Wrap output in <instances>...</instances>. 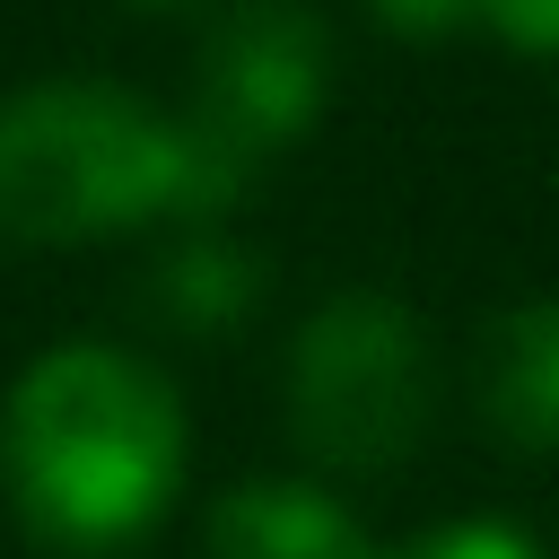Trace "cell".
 Segmentation results:
<instances>
[{
  "mask_svg": "<svg viewBox=\"0 0 559 559\" xmlns=\"http://www.w3.org/2000/svg\"><path fill=\"white\" fill-rule=\"evenodd\" d=\"M472 26H489L507 52L559 61V0H472Z\"/></svg>",
  "mask_w": 559,
  "mask_h": 559,
  "instance_id": "obj_9",
  "label": "cell"
},
{
  "mask_svg": "<svg viewBox=\"0 0 559 559\" xmlns=\"http://www.w3.org/2000/svg\"><path fill=\"white\" fill-rule=\"evenodd\" d=\"M122 9H201V0H122Z\"/></svg>",
  "mask_w": 559,
  "mask_h": 559,
  "instance_id": "obj_11",
  "label": "cell"
},
{
  "mask_svg": "<svg viewBox=\"0 0 559 559\" xmlns=\"http://www.w3.org/2000/svg\"><path fill=\"white\" fill-rule=\"evenodd\" d=\"M192 472V419L157 358L122 341H52L0 402V489L52 559L148 542Z\"/></svg>",
  "mask_w": 559,
  "mask_h": 559,
  "instance_id": "obj_1",
  "label": "cell"
},
{
  "mask_svg": "<svg viewBox=\"0 0 559 559\" xmlns=\"http://www.w3.org/2000/svg\"><path fill=\"white\" fill-rule=\"evenodd\" d=\"M288 437L314 472H393L428 445L437 419V349L428 323L384 288H332L297 314L280 358Z\"/></svg>",
  "mask_w": 559,
  "mask_h": 559,
  "instance_id": "obj_3",
  "label": "cell"
},
{
  "mask_svg": "<svg viewBox=\"0 0 559 559\" xmlns=\"http://www.w3.org/2000/svg\"><path fill=\"white\" fill-rule=\"evenodd\" d=\"M253 183L192 114L122 79H26L0 96V236L9 245H105L157 218L218 227Z\"/></svg>",
  "mask_w": 559,
  "mask_h": 559,
  "instance_id": "obj_2",
  "label": "cell"
},
{
  "mask_svg": "<svg viewBox=\"0 0 559 559\" xmlns=\"http://www.w3.org/2000/svg\"><path fill=\"white\" fill-rule=\"evenodd\" d=\"M472 402L489 437L524 454H559V297H515L507 314L480 323Z\"/></svg>",
  "mask_w": 559,
  "mask_h": 559,
  "instance_id": "obj_6",
  "label": "cell"
},
{
  "mask_svg": "<svg viewBox=\"0 0 559 559\" xmlns=\"http://www.w3.org/2000/svg\"><path fill=\"white\" fill-rule=\"evenodd\" d=\"M262 297V262L218 236V227H192L157 271H148V314H166L175 332H236Z\"/></svg>",
  "mask_w": 559,
  "mask_h": 559,
  "instance_id": "obj_7",
  "label": "cell"
},
{
  "mask_svg": "<svg viewBox=\"0 0 559 559\" xmlns=\"http://www.w3.org/2000/svg\"><path fill=\"white\" fill-rule=\"evenodd\" d=\"M384 559H550V550L507 515H454V524H428V533L393 542Z\"/></svg>",
  "mask_w": 559,
  "mask_h": 559,
  "instance_id": "obj_8",
  "label": "cell"
},
{
  "mask_svg": "<svg viewBox=\"0 0 559 559\" xmlns=\"http://www.w3.org/2000/svg\"><path fill=\"white\" fill-rule=\"evenodd\" d=\"M332 105V26L314 17V0H227L192 52V122L262 166L280 148H297Z\"/></svg>",
  "mask_w": 559,
  "mask_h": 559,
  "instance_id": "obj_4",
  "label": "cell"
},
{
  "mask_svg": "<svg viewBox=\"0 0 559 559\" xmlns=\"http://www.w3.org/2000/svg\"><path fill=\"white\" fill-rule=\"evenodd\" d=\"M201 559H384L367 515L306 472H245L201 515Z\"/></svg>",
  "mask_w": 559,
  "mask_h": 559,
  "instance_id": "obj_5",
  "label": "cell"
},
{
  "mask_svg": "<svg viewBox=\"0 0 559 559\" xmlns=\"http://www.w3.org/2000/svg\"><path fill=\"white\" fill-rule=\"evenodd\" d=\"M367 17L402 44H437V35H463L472 26V0H367Z\"/></svg>",
  "mask_w": 559,
  "mask_h": 559,
  "instance_id": "obj_10",
  "label": "cell"
}]
</instances>
